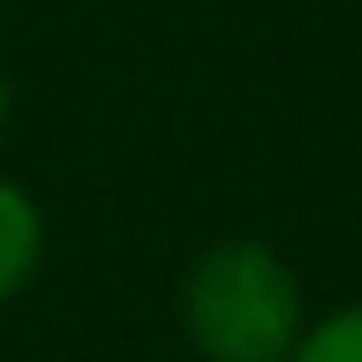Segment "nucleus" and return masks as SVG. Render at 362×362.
<instances>
[{"label":"nucleus","mask_w":362,"mask_h":362,"mask_svg":"<svg viewBox=\"0 0 362 362\" xmlns=\"http://www.w3.org/2000/svg\"><path fill=\"white\" fill-rule=\"evenodd\" d=\"M175 317L201 362H285L310 324V304L279 246L233 233L188 259Z\"/></svg>","instance_id":"nucleus-1"},{"label":"nucleus","mask_w":362,"mask_h":362,"mask_svg":"<svg viewBox=\"0 0 362 362\" xmlns=\"http://www.w3.org/2000/svg\"><path fill=\"white\" fill-rule=\"evenodd\" d=\"M45 246H52V226H45V207L33 201L26 181L0 175V310H7L45 265Z\"/></svg>","instance_id":"nucleus-2"},{"label":"nucleus","mask_w":362,"mask_h":362,"mask_svg":"<svg viewBox=\"0 0 362 362\" xmlns=\"http://www.w3.org/2000/svg\"><path fill=\"white\" fill-rule=\"evenodd\" d=\"M285 362H362V304H337L310 317Z\"/></svg>","instance_id":"nucleus-3"},{"label":"nucleus","mask_w":362,"mask_h":362,"mask_svg":"<svg viewBox=\"0 0 362 362\" xmlns=\"http://www.w3.org/2000/svg\"><path fill=\"white\" fill-rule=\"evenodd\" d=\"M7 117H13V78H7V65H0V136H7Z\"/></svg>","instance_id":"nucleus-4"}]
</instances>
